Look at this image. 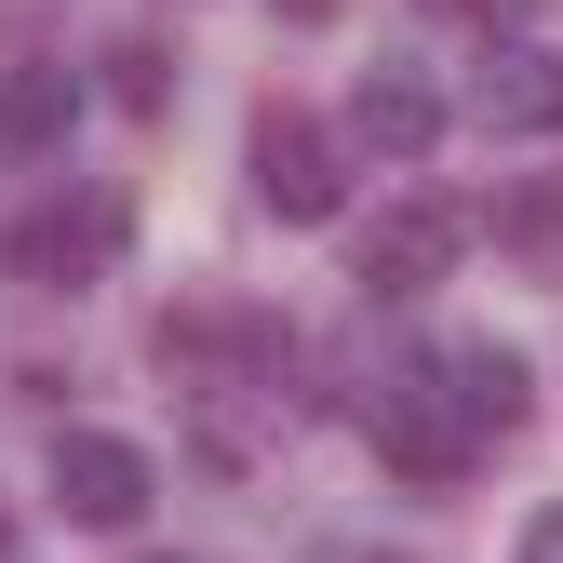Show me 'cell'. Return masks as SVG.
<instances>
[{"instance_id":"obj_1","label":"cell","mask_w":563,"mask_h":563,"mask_svg":"<svg viewBox=\"0 0 563 563\" xmlns=\"http://www.w3.org/2000/svg\"><path fill=\"white\" fill-rule=\"evenodd\" d=\"M255 201H268L282 229H322L335 201H349V162H335V134L309 108H268L255 121Z\"/></svg>"},{"instance_id":"obj_2","label":"cell","mask_w":563,"mask_h":563,"mask_svg":"<svg viewBox=\"0 0 563 563\" xmlns=\"http://www.w3.org/2000/svg\"><path fill=\"white\" fill-rule=\"evenodd\" d=\"M148 497H162V470L148 456H134L121 430H54V510L67 523H148Z\"/></svg>"},{"instance_id":"obj_3","label":"cell","mask_w":563,"mask_h":563,"mask_svg":"<svg viewBox=\"0 0 563 563\" xmlns=\"http://www.w3.org/2000/svg\"><path fill=\"white\" fill-rule=\"evenodd\" d=\"M376 443H389V470L402 483H456L483 443H470V416H456V389H443V363H416V376H389V402H376Z\"/></svg>"},{"instance_id":"obj_4","label":"cell","mask_w":563,"mask_h":563,"mask_svg":"<svg viewBox=\"0 0 563 563\" xmlns=\"http://www.w3.org/2000/svg\"><path fill=\"white\" fill-rule=\"evenodd\" d=\"M456 255H470V216L416 188V201H389V216L363 229V296H430Z\"/></svg>"},{"instance_id":"obj_5","label":"cell","mask_w":563,"mask_h":563,"mask_svg":"<svg viewBox=\"0 0 563 563\" xmlns=\"http://www.w3.org/2000/svg\"><path fill=\"white\" fill-rule=\"evenodd\" d=\"M121 255V201L95 188V201H54V216H14V229H0V268H14V282H54V296H67V282H95Z\"/></svg>"},{"instance_id":"obj_6","label":"cell","mask_w":563,"mask_h":563,"mask_svg":"<svg viewBox=\"0 0 563 563\" xmlns=\"http://www.w3.org/2000/svg\"><path fill=\"white\" fill-rule=\"evenodd\" d=\"M67 121H81V67H54V54L0 67V162H41V148H67Z\"/></svg>"},{"instance_id":"obj_7","label":"cell","mask_w":563,"mask_h":563,"mask_svg":"<svg viewBox=\"0 0 563 563\" xmlns=\"http://www.w3.org/2000/svg\"><path fill=\"white\" fill-rule=\"evenodd\" d=\"M483 121H497V134H550L563 121V54L497 41V54H483Z\"/></svg>"},{"instance_id":"obj_8","label":"cell","mask_w":563,"mask_h":563,"mask_svg":"<svg viewBox=\"0 0 563 563\" xmlns=\"http://www.w3.org/2000/svg\"><path fill=\"white\" fill-rule=\"evenodd\" d=\"M349 134H363V148H389V162H416V148L443 134V95L416 81V67H376V81L349 95Z\"/></svg>"},{"instance_id":"obj_9","label":"cell","mask_w":563,"mask_h":563,"mask_svg":"<svg viewBox=\"0 0 563 563\" xmlns=\"http://www.w3.org/2000/svg\"><path fill=\"white\" fill-rule=\"evenodd\" d=\"M443 389L470 416V443H510L523 430V363H510V349H443Z\"/></svg>"},{"instance_id":"obj_10","label":"cell","mask_w":563,"mask_h":563,"mask_svg":"<svg viewBox=\"0 0 563 563\" xmlns=\"http://www.w3.org/2000/svg\"><path fill=\"white\" fill-rule=\"evenodd\" d=\"M497 242H510L523 268H563V175H523V188L497 201Z\"/></svg>"},{"instance_id":"obj_11","label":"cell","mask_w":563,"mask_h":563,"mask_svg":"<svg viewBox=\"0 0 563 563\" xmlns=\"http://www.w3.org/2000/svg\"><path fill=\"white\" fill-rule=\"evenodd\" d=\"M108 95H121L134 121H162V95H175V67H162V41H108Z\"/></svg>"},{"instance_id":"obj_12","label":"cell","mask_w":563,"mask_h":563,"mask_svg":"<svg viewBox=\"0 0 563 563\" xmlns=\"http://www.w3.org/2000/svg\"><path fill=\"white\" fill-rule=\"evenodd\" d=\"M523 563H563V510H537V523H523Z\"/></svg>"},{"instance_id":"obj_13","label":"cell","mask_w":563,"mask_h":563,"mask_svg":"<svg viewBox=\"0 0 563 563\" xmlns=\"http://www.w3.org/2000/svg\"><path fill=\"white\" fill-rule=\"evenodd\" d=\"M456 14H483V27H510V14H537V0H456Z\"/></svg>"},{"instance_id":"obj_14","label":"cell","mask_w":563,"mask_h":563,"mask_svg":"<svg viewBox=\"0 0 563 563\" xmlns=\"http://www.w3.org/2000/svg\"><path fill=\"white\" fill-rule=\"evenodd\" d=\"M282 14H296V27H322V14H335V0H282Z\"/></svg>"},{"instance_id":"obj_15","label":"cell","mask_w":563,"mask_h":563,"mask_svg":"<svg viewBox=\"0 0 563 563\" xmlns=\"http://www.w3.org/2000/svg\"><path fill=\"white\" fill-rule=\"evenodd\" d=\"M0 537H14V523H0Z\"/></svg>"}]
</instances>
